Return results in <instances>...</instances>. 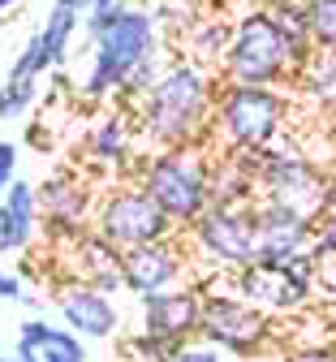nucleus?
Listing matches in <instances>:
<instances>
[{"instance_id":"nucleus-1","label":"nucleus","mask_w":336,"mask_h":362,"mask_svg":"<svg viewBox=\"0 0 336 362\" xmlns=\"http://www.w3.org/2000/svg\"><path fill=\"white\" fill-rule=\"evenodd\" d=\"M216 78L195 61H173L156 86L134 104L138 134L156 151L164 147H207V125L216 104Z\"/></svg>"},{"instance_id":"nucleus-2","label":"nucleus","mask_w":336,"mask_h":362,"mask_svg":"<svg viewBox=\"0 0 336 362\" xmlns=\"http://www.w3.org/2000/svg\"><path fill=\"white\" fill-rule=\"evenodd\" d=\"M294 104L284 90L272 86H220L212 104V125L207 139H216L220 156L224 151H250V147H272L289 129Z\"/></svg>"},{"instance_id":"nucleus-3","label":"nucleus","mask_w":336,"mask_h":362,"mask_svg":"<svg viewBox=\"0 0 336 362\" xmlns=\"http://www.w3.org/2000/svg\"><path fill=\"white\" fill-rule=\"evenodd\" d=\"M160 52V26L151 9L125 5L100 35L91 39V69L82 78V100L86 104H104L117 100L121 78L138 65Z\"/></svg>"},{"instance_id":"nucleus-4","label":"nucleus","mask_w":336,"mask_h":362,"mask_svg":"<svg viewBox=\"0 0 336 362\" xmlns=\"http://www.w3.org/2000/svg\"><path fill=\"white\" fill-rule=\"evenodd\" d=\"M207 147H164L138 164L134 186L147 190L177 229H190L207 211Z\"/></svg>"},{"instance_id":"nucleus-5","label":"nucleus","mask_w":336,"mask_h":362,"mask_svg":"<svg viewBox=\"0 0 336 362\" xmlns=\"http://www.w3.org/2000/svg\"><path fill=\"white\" fill-rule=\"evenodd\" d=\"M224 86H284L289 82V61H284V39L276 30V22L267 18V9H246L237 13L228 48L220 61Z\"/></svg>"},{"instance_id":"nucleus-6","label":"nucleus","mask_w":336,"mask_h":362,"mask_svg":"<svg viewBox=\"0 0 336 362\" xmlns=\"http://www.w3.org/2000/svg\"><path fill=\"white\" fill-rule=\"evenodd\" d=\"M91 229L100 233L108 246L117 250H134V246H147V242H164V238H177V224L156 207V199L125 181V186H112L95 199V211H91Z\"/></svg>"},{"instance_id":"nucleus-7","label":"nucleus","mask_w":336,"mask_h":362,"mask_svg":"<svg viewBox=\"0 0 336 362\" xmlns=\"http://www.w3.org/2000/svg\"><path fill=\"white\" fill-rule=\"evenodd\" d=\"M323 186H328V168L311 160L302 147H263V164L255 173V194L267 203H280L306 220L323 211Z\"/></svg>"},{"instance_id":"nucleus-8","label":"nucleus","mask_w":336,"mask_h":362,"mask_svg":"<svg viewBox=\"0 0 336 362\" xmlns=\"http://www.w3.org/2000/svg\"><path fill=\"white\" fill-rule=\"evenodd\" d=\"M199 341L212 345L216 354L259 358V354H267L276 345V324H272L267 310L242 302L237 293H203Z\"/></svg>"},{"instance_id":"nucleus-9","label":"nucleus","mask_w":336,"mask_h":362,"mask_svg":"<svg viewBox=\"0 0 336 362\" xmlns=\"http://www.w3.org/2000/svg\"><path fill=\"white\" fill-rule=\"evenodd\" d=\"M255 207V203H250ZM250 207H207L190 224V246L216 272H242L259 259L255 242V211Z\"/></svg>"},{"instance_id":"nucleus-10","label":"nucleus","mask_w":336,"mask_h":362,"mask_svg":"<svg viewBox=\"0 0 336 362\" xmlns=\"http://www.w3.org/2000/svg\"><path fill=\"white\" fill-rule=\"evenodd\" d=\"M35 203H39V216H43V233L61 246H69L78 233L91 229L95 190L78 173H52L43 186H35Z\"/></svg>"},{"instance_id":"nucleus-11","label":"nucleus","mask_w":336,"mask_h":362,"mask_svg":"<svg viewBox=\"0 0 336 362\" xmlns=\"http://www.w3.org/2000/svg\"><path fill=\"white\" fill-rule=\"evenodd\" d=\"M233 293L250 306H259V310H267V315H294L315 298V285H302L284 263L255 259L250 267L233 272Z\"/></svg>"},{"instance_id":"nucleus-12","label":"nucleus","mask_w":336,"mask_h":362,"mask_svg":"<svg viewBox=\"0 0 336 362\" xmlns=\"http://www.w3.org/2000/svg\"><path fill=\"white\" fill-rule=\"evenodd\" d=\"M138 302H142V328L138 332L160 337L177 349L199 341V315H203V289L199 285H173V289L147 293Z\"/></svg>"},{"instance_id":"nucleus-13","label":"nucleus","mask_w":336,"mask_h":362,"mask_svg":"<svg viewBox=\"0 0 336 362\" xmlns=\"http://www.w3.org/2000/svg\"><path fill=\"white\" fill-rule=\"evenodd\" d=\"M185 267H190V255H185V246L177 238L147 242V246L121 250V285L134 298H147V293H160V289L181 285Z\"/></svg>"},{"instance_id":"nucleus-14","label":"nucleus","mask_w":336,"mask_h":362,"mask_svg":"<svg viewBox=\"0 0 336 362\" xmlns=\"http://www.w3.org/2000/svg\"><path fill=\"white\" fill-rule=\"evenodd\" d=\"M57 310H61L65 328L82 341H104V337H117V328H121L117 302L82 281H65L57 289Z\"/></svg>"},{"instance_id":"nucleus-15","label":"nucleus","mask_w":336,"mask_h":362,"mask_svg":"<svg viewBox=\"0 0 336 362\" xmlns=\"http://www.w3.org/2000/svg\"><path fill=\"white\" fill-rule=\"evenodd\" d=\"M255 242H259V259L263 263H284L298 250H311V233H315V220L280 207V203H267V199H255Z\"/></svg>"},{"instance_id":"nucleus-16","label":"nucleus","mask_w":336,"mask_h":362,"mask_svg":"<svg viewBox=\"0 0 336 362\" xmlns=\"http://www.w3.org/2000/svg\"><path fill=\"white\" fill-rule=\"evenodd\" d=\"M69 272H74L69 281H82V285L100 289V293H108V298L125 289V285H121V250L108 246L95 229H86V233H78V238L69 242Z\"/></svg>"},{"instance_id":"nucleus-17","label":"nucleus","mask_w":336,"mask_h":362,"mask_svg":"<svg viewBox=\"0 0 336 362\" xmlns=\"http://www.w3.org/2000/svg\"><path fill=\"white\" fill-rule=\"evenodd\" d=\"M35 233H39L35 181L13 177L9 190L0 194V255H22V250H30Z\"/></svg>"},{"instance_id":"nucleus-18","label":"nucleus","mask_w":336,"mask_h":362,"mask_svg":"<svg viewBox=\"0 0 336 362\" xmlns=\"http://www.w3.org/2000/svg\"><path fill=\"white\" fill-rule=\"evenodd\" d=\"M267 18L276 22L280 39H284V61H289V82L294 74L315 57V43H311V30H306V13H302V0H263Z\"/></svg>"},{"instance_id":"nucleus-19","label":"nucleus","mask_w":336,"mask_h":362,"mask_svg":"<svg viewBox=\"0 0 336 362\" xmlns=\"http://www.w3.org/2000/svg\"><path fill=\"white\" fill-rule=\"evenodd\" d=\"M129 134H134V129H129V112H125V108L104 112L100 121H95L91 139H86L91 160L104 164V168H121V164L129 160Z\"/></svg>"},{"instance_id":"nucleus-20","label":"nucleus","mask_w":336,"mask_h":362,"mask_svg":"<svg viewBox=\"0 0 336 362\" xmlns=\"http://www.w3.org/2000/svg\"><path fill=\"white\" fill-rule=\"evenodd\" d=\"M255 194V181L250 173H242L233 164V156H216L207 168V207H250Z\"/></svg>"},{"instance_id":"nucleus-21","label":"nucleus","mask_w":336,"mask_h":362,"mask_svg":"<svg viewBox=\"0 0 336 362\" xmlns=\"http://www.w3.org/2000/svg\"><path fill=\"white\" fill-rule=\"evenodd\" d=\"M298 95L315 108V112H332L336 108V52H315L289 82Z\"/></svg>"},{"instance_id":"nucleus-22","label":"nucleus","mask_w":336,"mask_h":362,"mask_svg":"<svg viewBox=\"0 0 336 362\" xmlns=\"http://www.w3.org/2000/svg\"><path fill=\"white\" fill-rule=\"evenodd\" d=\"M228 35H233V22L228 18H195V26L185 30V48H190V61L195 65H220L224 61V48H228Z\"/></svg>"},{"instance_id":"nucleus-23","label":"nucleus","mask_w":336,"mask_h":362,"mask_svg":"<svg viewBox=\"0 0 336 362\" xmlns=\"http://www.w3.org/2000/svg\"><path fill=\"white\" fill-rule=\"evenodd\" d=\"M315 52H336V0H302Z\"/></svg>"},{"instance_id":"nucleus-24","label":"nucleus","mask_w":336,"mask_h":362,"mask_svg":"<svg viewBox=\"0 0 336 362\" xmlns=\"http://www.w3.org/2000/svg\"><path fill=\"white\" fill-rule=\"evenodd\" d=\"M164 74V61H160V52L156 57H147V61H138L125 78H121V86H117V100H121V108H129V104H138L147 90L156 86V78Z\"/></svg>"},{"instance_id":"nucleus-25","label":"nucleus","mask_w":336,"mask_h":362,"mask_svg":"<svg viewBox=\"0 0 336 362\" xmlns=\"http://www.w3.org/2000/svg\"><path fill=\"white\" fill-rule=\"evenodd\" d=\"M35 354H39V362H86V345L69 328H47V337Z\"/></svg>"},{"instance_id":"nucleus-26","label":"nucleus","mask_w":336,"mask_h":362,"mask_svg":"<svg viewBox=\"0 0 336 362\" xmlns=\"http://www.w3.org/2000/svg\"><path fill=\"white\" fill-rule=\"evenodd\" d=\"M35 100H39V82H9L5 78V86H0V121L26 117L35 108Z\"/></svg>"},{"instance_id":"nucleus-27","label":"nucleus","mask_w":336,"mask_h":362,"mask_svg":"<svg viewBox=\"0 0 336 362\" xmlns=\"http://www.w3.org/2000/svg\"><path fill=\"white\" fill-rule=\"evenodd\" d=\"M125 354L138 358V362H168V358L177 354V345H168V341H160V337H147V332H138V337L125 341Z\"/></svg>"},{"instance_id":"nucleus-28","label":"nucleus","mask_w":336,"mask_h":362,"mask_svg":"<svg viewBox=\"0 0 336 362\" xmlns=\"http://www.w3.org/2000/svg\"><path fill=\"white\" fill-rule=\"evenodd\" d=\"M311 255H315V259H328V255H336V207H332V211H319V216H315V233H311Z\"/></svg>"},{"instance_id":"nucleus-29","label":"nucleus","mask_w":336,"mask_h":362,"mask_svg":"<svg viewBox=\"0 0 336 362\" xmlns=\"http://www.w3.org/2000/svg\"><path fill=\"white\" fill-rule=\"evenodd\" d=\"M315 293H323V298L336 302V255L319 259V267H315Z\"/></svg>"},{"instance_id":"nucleus-30","label":"nucleus","mask_w":336,"mask_h":362,"mask_svg":"<svg viewBox=\"0 0 336 362\" xmlns=\"http://www.w3.org/2000/svg\"><path fill=\"white\" fill-rule=\"evenodd\" d=\"M18 177V147L9 139H0V194L9 190V181Z\"/></svg>"},{"instance_id":"nucleus-31","label":"nucleus","mask_w":336,"mask_h":362,"mask_svg":"<svg viewBox=\"0 0 336 362\" xmlns=\"http://www.w3.org/2000/svg\"><path fill=\"white\" fill-rule=\"evenodd\" d=\"M168 362H224V354H216L212 345H195V341H190V345H181Z\"/></svg>"},{"instance_id":"nucleus-32","label":"nucleus","mask_w":336,"mask_h":362,"mask_svg":"<svg viewBox=\"0 0 336 362\" xmlns=\"http://www.w3.org/2000/svg\"><path fill=\"white\" fill-rule=\"evenodd\" d=\"M280 362H336L332 345H302V349H289Z\"/></svg>"},{"instance_id":"nucleus-33","label":"nucleus","mask_w":336,"mask_h":362,"mask_svg":"<svg viewBox=\"0 0 336 362\" xmlns=\"http://www.w3.org/2000/svg\"><path fill=\"white\" fill-rule=\"evenodd\" d=\"M336 207V177H328V186H323V211Z\"/></svg>"},{"instance_id":"nucleus-34","label":"nucleus","mask_w":336,"mask_h":362,"mask_svg":"<svg viewBox=\"0 0 336 362\" xmlns=\"http://www.w3.org/2000/svg\"><path fill=\"white\" fill-rule=\"evenodd\" d=\"M216 5H228V9H242L246 13V9H259L263 0H216Z\"/></svg>"},{"instance_id":"nucleus-35","label":"nucleus","mask_w":336,"mask_h":362,"mask_svg":"<svg viewBox=\"0 0 336 362\" xmlns=\"http://www.w3.org/2000/svg\"><path fill=\"white\" fill-rule=\"evenodd\" d=\"M328 143H332V151H336V108L328 112Z\"/></svg>"},{"instance_id":"nucleus-36","label":"nucleus","mask_w":336,"mask_h":362,"mask_svg":"<svg viewBox=\"0 0 336 362\" xmlns=\"http://www.w3.org/2000/svg\"><path fill=\"white\" fill-rule=\"evenodd\" d=\"M30 143H35V147H47V134H43L39 125H30Z\"/></svg>"},{"instance_id":"nucleus-37","label":"nucleus","mask_w":336,"mask_h":362,"mask_svg":"<svg viewBox=\"0 0 336 362\" xmlns=\"http://www.w3.org/2000/svg\"><path fill=\"white\" fill-rule=\"evenodd\" d=\"M22 0H0V13H9V9H18Z\"/></svg>"},{"instance_id":"nucleus-38","label":"nucleus","mask_w":336,"mask_h":362,"mask_svg":"<svg viewBox=\"0 0 336 362\" xmlns=\"http://www.w3.org/2000/svg\"><path fill=\"white\" fill-rule=\"evenodd\" d=\"M328 177H336V151H332V164H328Z\"/></svg>"},{"instance_id":"nucleus-39","label":"nucleus","mask_w":336,"mask_h":362,"mask_svg":"<svg viewBox=\"0 0 336 362\" xmlns=\"http://www.w3.org/2000/svg\"><path fill=\"white\" fill-rule=\"evenodd\" d=\"M0 362H22V358H18V354H13V358H0Z\"/></svg>"},{"instance_id":"nucleus-40","label":"nucleus","mask_w":336,"mask_h":362,"mask_svg":"<svg viewBox=\"0 0 336 362\" xmlns=\"http://www.w3.org/2000/svg\"><path fill=\"white\" fill-rule=\"evenodd\" d=\"M332 354H336V341H332Z\"/></svg>"},{"instance_id":"nucleus-41","label":"nucleus","mask_w":336,"mask_h":362,"mask_svg":"<svg viewBox=\"0 0 336 362\" xmlns=\"http://www.w3.org/2000/svg\"><path fill=\"white\" fill-rule=\"evenodd\" d=\"M0 276H5V267H0Z\"/></svg>"}]
</instances>
